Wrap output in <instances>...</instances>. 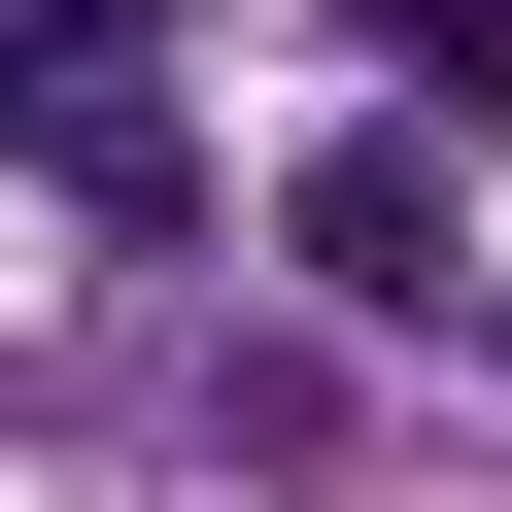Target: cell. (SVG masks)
<instances>
[{
	"instance_id": "obj_1",
	"label": "cell",
	"mask_w": 512,
	"mask_h": 512,
	"mask_svg": "<svg viewBox=\"0 0 512 512\" xmlns=\"http://www.w3.org/2000/svg\"><path fill=\"white\" fill-rule=\"evenodd\" d=\"M0 137H35L103 239H171V205H205V137H171V35H137V0H0Z\"/></svg>"
}]
</instances>
